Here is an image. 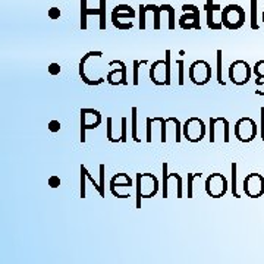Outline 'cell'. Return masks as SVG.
Instances as JSON below:
<instances>
[{
  "label": "cell",
  "mask_w": 264,
  "mask_h": 264,
  "mask_svg": "<svg viewBox=\"0 0 264 264\" xmlns=\"http://www.w3.org/2000/svg\"><path fill=\"white\" fill-rule=\"evenodd\" d=\"M153 118H147V143H151L153 141Z\"/></svg>",
  "instance_id": "34"
},
{
  "label": "cell",
  "mask_w": 264,
  "mask_h": 264,
  "mask_svg": "<svg viewBox=\"0 0 264 264\" xmlns=\"http://www.w3.org/2000/svg\"><path fill=\"white\" fill-rule=\"evenodd\" d=\"M236 169H238V165H236V162H233L230 165V170H232V185L230 187H232V195L235 198H241V195L236 191Z\"/></svg>",
  "instance_id": "24"
},
{
  "label": "cell",
  "mask_w": 264,
  "mask_h": 264,
  "mask_svg": "<svg viewBox=\"0 0 264 264\" xmlns=\"http://www.w3.org/2000/svg\"><path fill=\"white\" fill-rule=\"evenodd\" d=\"M217 83L223 87L226 85L223 81V51L220 48L217 50Z\"/></svg>",
  "instance_id": "20"
},
{
  "label": "cell",
  "mask_w": 264,
  "mask_h": 264,
  "mask_svg": "<svg viewBox=\"0 0 264 264\" xmlns=\"http://www.w3.org/2000/svg\"><path fill=\"white\" fill-rule=\"evenodd\" d=\"M131 138L135 143H140V138H138V125H137V118H138V109L132 108L131 109Z\"/></svg>",
  "instance_id": "19"
},
{
  "label": "cell",
  "mask_w": 264,
  "mask_h": 264,
  "mask_svg": "<svg viewBox=\"0 0 264 264\" xmlns=\"http://www.w3.org/2000/svg\"><path fill=\"white\" fill-rule=\"evenodd\" d=\"M205 192L212 198H222L229 190V182L222 173H212L207 176L204 183Z\"/></svg>",
  "instance_id": "8"
},
{
  "label": "cell",
  "mask_w": 264,
  "mask_h": 264,
  "mask_svg": "<svg viewBox=\"0 0 264 264\" xmlns=\"http://www.w3.org/2000/svg\"><path fill=\"white\" fill-rule=\"evenodd\" d=\"M48 131L56 134L60 131V122L59 120H50L48 122Z\"/></svg>",
  "instance_id": "37"
},
{
  "label": "cell",
  "mask_w": 264,
  "mask_h": 264,
  "mask_svg": "<svg viewBox=\"0 0 264 264\" xmlns=\"http://www.w3.org/2000/svg\"><path fill=\"white\" fill-rule=\"evenodd\" d=\"M85 173H87V179H88V180H90V182H91V183H93V187L96 188L97 191H100V185H98V183H97V182H96V179H94V178L91 176V173L88 172V169L85 170Z\"/></svg>",
  "instance_id": "40"
},
{
  "label": "cell",
  "mask_w": 264,
  "mask_h": 264,
  "mask_svg": "<svg viewBox=\"0 0 264 264\" xmlns=\"http://www.w3.org/2000/svg\"><path fill=\"white\" fill-rule=\"evenodd\" d=\"M85 166L84 165H81V191H80V197L81 198H85V180H87V173H85Z\"/></svg>",
  "instance_id": "32"
},
{
  "label": "cell",
  "mask_w": 264,
  "mask_h": 264,
  "mask_svg": "<svg viewBox=\"0 0 264 264\" xmlns=\"http://www.w3.org/2000/svg\"><path fill=\"white\" fill-rule=\"evenodd\" d=\"M100 30H106V0H100Z\"/></svg>",
  "instance_id": "26"
},
{
  "label": "cell",
  "mask_w": 264,
  "mask_h": 264,
  "mask_svg": "<svg viewBox=\"0 0 264 264\" xmlns=\"http://www.w3.org/2000/svg\"><path fill=\"white\" fill-rule=\"evenodd\" d=\"M263 24H264V11H263Z\"/></svg>",
  "instance_id": "42"
},
{
  "label": "cell",
  "mask_w": 264,
  "mask_h": 264,
  "mask_svg": "<svg viewBox=\"0 0 264 264\" xmlns=\"http://www.w3.org/2000/svg\"><path fill=\"white\" fill-rule=\"evenodd\" d=\"M47 69L50 75L56 76V75H59L60 73V65L59 63H50V66H48Z\"/></svg>",
  "instance_id": "38"
},
{
  "label": "cell",
  "mask_w": 264,
  "mask_h": 264,
  "mask_svg": "<svg viewBox=\"0 0 264 264\" xmlns=\"http://www.w3.org/2000/svg\"><path fill=\"white\" fill-rule=\"evenodd\" d=\"M153 120H156L160 123V141L165 144L166 141H168V135H166V132H168V119H165V118H162V116H157V118H153Z\"/></svg>",
  "instance_id": "21"
},
{
  "label": "cell",
  "mask_w": 264,
  "mask_h": 264,
  "mask_svg": "<svg viewBox=\"0 0 264 264\" xmlns=\"http://www.w3.org/2000/svg\"><path fill=\"white\" fill-rule=\"evenodd\" d=\"M205 13H207V27L210 30H222L223 28V24L220 21H216L215 19V12L220 11V6L219 5H215L213 0H207L205 2Z\"/></svg>",
  "instance_id": "15"
},
{
  "label": "cell",
  "mask_w": 264,
  "mask_h": 264,
  "mask_svg": "<svg viewBox=\"0 0 264 264\" xmlns=\"http://www.w3.org/2000/svg\"><path fill=\"white\" fill-rule=\"evenodd\" d=\"M137 208H141V198H153L160 190V182L154 173H137Z\"/></svg>",
  "instance_id": "2"
},
{
  "label": "cell",
  "mask_w": 264,
  "mask_h": 264,
  "mask_svg": "<svg viewBox=\"0 0 264 264\" xmlns=\"http://www.w3.org/2000/svg\"><path fill=\"white\" fill-rule=\"evenodd\" d=\"M48 185H50V188H59L60 187L59 176H56V175L50 176V178H48Z\"/></svg>",
  "instance_id": "39"
},
{
  "label": "cell",
  "mask_w": 264,
  "mask_h": 264,
  "mask_svg": "<svg viewBox=\"0 0 264 264\" xmlns=\"http://www.w3.org/2000/svg\"><path fill=\"white\" fill-rule=\"evenodd\" d=\"M258 126L251 118H241L235 123V137L240 143H251L257 138Z\"/></svg>",
  "instance_id": "7"
},
{
  "label": "cell",
  "mask_w": 264,
  "mask_h": 264,
  "mask_svg": "<svg viewBox=\"0 0 264 264\" xmlns=\"http://www.w3.org/2000/svg\"><path fill=\"white\" fill-rule=\"evenodd\" d=\"M247 19V13L241 8L240 5H228L223 8V11L220 13V21L225 28L228 30H240L242 25L245 24Z\"/></svg>",
  "instance_id": "3"
},
{
  "label": "cell",
  "mask_w": 264,
  "mask_h": 264,
  "mask_svg": "<svg viewBox=\"0 0 264 264\" xmlns=\"http://www.w3.org/2000/svg\"><path fill=\"white\" fill-rule=\"evenodd\" d=\"M103 56V51L96 50V51H88L85 56H83V59L80 62V78L83 80V83L91 87L103 84L106 80L103 76L97 78L94 76V73L97 72V68L94 66V60L98 59Z\"/></svg>",
  "instance_id": "1"
},
{
  "label": "cell",
  "mask_w": 264,
  "mask_h": 264,
  "mask_svg": "<svg viewBox=\"0 0 264 264\" xmlns=\"http://www.w3.org/2000/svg\"><path fill=\"white\" fill-rule=\"evenodd\" d=\"M81 143L84 144L85 141H87V138H85V132L88 131V129H96L97 126H100V123H101V113L96 110V109H81Z\"/></svg>",
  "instance_id": "9"
},
{
  "label": "cell",
  "mask_w": 264,
  "mask_h": 264,
  "mask_svg": "<svg viewBox=\"0 0 264 264\" xmlns=\"http://www.w3.org/2000/svg\"><path fill=\"white\" fill-rule=\"evenodd\" d=\"M145 9H147V12L154 13V24H153V27H154V30H159V28H160V12H162L160 6H156V5H147Z\"/></svg>",
  "instance_id": "23"
},
{
  "label": "cell",
  "mask_w": 264,
  "mask_h": 264,
  "mask_svg": "<svg viewBox=\"0 0 264 264\" xmlns=\"http://www.w3.org/2000/svg\"><path fill=\"white\" fill-rule=\"evenodd\" d=\"M140 60H134V73H132V84L138 85L140 84Z\"/></svg>",
  "instance_id": "29"
},
{
  "label": "cell",
  "mask_w": 264,
  "mask_h": 264,
  "mask_svg": "<svg viewBox=\"0 0 264 264\" xmlns=\"http://www.w3.org/2000/svg\"><path fill=\"white\" fill-rule=\"evenodd\" d=\"M104 173H106V165H100V191H98V194H100V197L101 198H104L106 197V185H104Z\"/></svg>",
  "instance_id": "25"
},
{
  "label": "cell",
  "mask_w": 264,
  "mask_h": 264,
  "mask_svg": "<svg viewBox=\"0 0 264 264\" xmlns=\"http://www.w3.org/2000/svg\"><path fill=\"white\" fill-rule=\"evenodd\" d=\"M160 9H162V12H168L169 30H175L176 24H175V9H173V6H170V5H162Z\"/></svg>",
  "instance_id": "22"
},
{
  "label": "cell",
  "mask_w": 264,
  "mask_h": 264,
  "mask_svg": "<svg viewBox=\"0 0 264 264\" xmlns=\"http://www.w3.org/2000/svg\"><path fill=\"white\" fill-rule=\"evenodd\" d=\"M260 137L264 141V108H261V131H260Z\"/></svg>",
  "instance_id": "41"
},
{
  "label": "cell",
  "mask_w": 264,
  "mask_h": 264,
  "mask_svg": "<svg viewBox=\"0 0 264 264\" xmlns=\"http://www.w3.org/2000/svg\"><path fill=\"white\" fill-rule=\"evenodd\" d=\"M47 15L51 21H56L60 18V9L59 8H51V9H48Z\"/></svg>",
  "instance_id": "36"
},
{
  "label": "cell",
  "mask_w": 264,
  "mask_h": 264,
  "mask_svg": "<svg viewBox=\"0 0 264 264\" xmlns=\"http://www.w3.org/2000/svg\"><path fill=\"white\" fill-rule=\"evenodd\" d=\"M207 132V126H205L204 120L192 116L185 120V123L182 125V135L187 141L190 143H200L203 141Z\"/></svg>",
  "instance_id": "4"
},
{
  "label": "cell",
  "mask_w": 264,
  "mask_h": 264,
  "mask_svg": "<svg viewBox=\"0 0 264 264\" xmlns=\"http://www.w3.org/2000/svg\"><path fill=\"white\" fill-rule=\"evenodd\" d=\"M169 165L168 162H163L162 165V170H163V182H162V194H163V198H168L169 197V179L176 180V197L182 198L183 192H182V176L179 173H169L168 172Z\"/></svg>",
  "instance_id": "14"
},
{
  "label": "cell",
  "mask_w": 264,
  "mask_h": 264,
  "mask_svg": "<svg viewBox=\"0 0 264 264\" xmlns=\"http://www.w3.org/2000/svg\"><path fill=\"white\" fill-rule=\"evenodd\" d=\"M244 192L250 198H260L264 195V178L260 173H250L244 179Z\"/></svg>",
  "instance_id": "11"
},
{
  "label": "cell",
  "mask_w": 264,
  "mask_h": 264,
  "mask_svg": "<svg viewBox=\"0 0 264 264\" xmlns=\"http://www.w3.org/2000/svg\"><path fill=\"white\" fill-rule=\"evenodd\" d=\"M195 178H201V173H188V198H192L194 197V192H192V183H194V179Z\"/></svg>",
  "instance_id": "31"
},
{
  "label": "cell",
  "mask_w": 264,
  "mask_h": 264,
  "mask_svg": "<svg viewBox=\"0 0 264 264\" xmlns=\"http://www.w3.org/2000/svg\"><path fill=\"white\" fill-rule=\"evenodd\" d=\"M170 119H172V122L175 123V129H176V143H180V134H182V123H180V120L178 119V118H173V116H170Z\"/></svg>",
  "instance_id": "33"
},
{
  "label": "cell",
  "mask_w": 264,
  "mask_h": 264,
  "mask_svg": "<svg viewBox=\"0 0 264 264\" xmlns=\"http://www.w3.org/2000/svg\"><path fill=\"white\" fill-rule=\"evenodd\" d=\"M188 78L192 84L203 85L208 84L212 81V65L205 60H195L188 68Z\"/></svg>",
  "instance_id": "5"
},
{
  "label": "cell",
  "mask_w": 264,
  "mask_h": 264,
  "mask_svg": "<svg viewBox=\"0 0 264 264\" xmlns=\"http://www.w3.org/2000/svg\"><path fill=\"white\" fill-rule=\"evenodd\" d=\"M132 18H135V11L129 5H118L112 12V24L115 27L119 19H132Z\"/></svg>",
  "instance_id": "17"
},
{
  "label": "cell",
  "mask_w": 264,
  "mask_h": 264,
  "mask_svg": "<svg viewBox=\"0 0 264 264\" xmlns=\"http://www.w3.org/2000/svg\"><path fill=\"white\" fill-rule=\"evenodd\" d=\"M150 80L157 87H162V85L169 87V85L172 84L170 76L168 75L166 60H156V62H153V65L150 66Z\"/></svg>",
  "instance_id": "12"
},
{
  "label": "cell",
  "mask_w": 264,
  "mask_h": 264,
  "mask_svg": "<svg viewBox=\"0 0 264 264\" xmlns=\"http://www.w3.org/2000/svg\"><path fill=\"white\" fill-rule=\"evenodd\" d=\"M145 13H147V11H145V6L144 5H140V28L141 30H145V27H147V24H145Z\"/></svg>",
  "instance_id": "35"
},
{
  "label": "cell",
  "mask_w": 264,
  "mask_h": 264,
  "mask_svg": "<svg viewBox=\"0 0 264 264\" xmlns=\"http://www.w3.org/2000/svg\"><path fill=\"white\" fill-rule=\"evenodd\" d=\"M183 15L179 18V25L182 30H201L200 24V9L195 5H183Z\"/></svg>",
  "instance_id": "10"
},
{
  "label": "cell",
  "mask_w": 264,
  "mask_h": 264,
  "mask_svg": "<svg viewBox=\"0 0 264 264\" xmlns=\"http://www.w3.org/2000/svg\"><path fill=\"white\" fill-rule=\"evenodd\" d=\"M251 28L258 30L257 24V0H251Z\"/></svg>",
  "instance_id": "28"
},
{
  "label": "cell",
  "mask_w": 264,
  "mask_h": 264,
  "mask_svg": "<svg viewBox=\"0 0 264 264\" xmlns=\"http://www.w3.org/2000/svg\"><path fill=\"white\" fill-rule=\"evenodd\" d=\"M110 192L116 197V194L119 191V188H131L132 179L129 175L126 173H116L112 179H110Z\"/></svg>",
  "instance_id": "16"
},
{
  "label": "cell",
  "mask_w": 264,
  "mask_h": 264,
  "mask_svg": "<svg viewBox=\"0 0 264 264\" xmlns=\"http://www.w3.org/2000/svg\"><path fill=\"white\" fill-rule=\"evenodd\" d=\"M88 15H98L100 16V9H88L87 8V0H81V30H87V18Z\"/></svg>",
  "instance_id": "18"
},
{
  "label": "cell",
  "mask_w": 264,
  "mask_h": 264,
  "mask_svg": "<svg viewBox=\"0 0 264 264\" xmlns=\"http://www.w3.org/2000/svg\"><path fill=\"white\" fill-rule=\"evenodd\" d=\"M109 66H118L115 69H112L106 76V81L109 84L116 87V85H126L128 84V69L126 65L122 60H112L109 63Z\"/></svg>",
  "instance_id": "13"
},
{
  "label": "cell",
  "mask_w": 264,
  "mask_h": 264,
  "mask_svg": "<svg viewBox=\"0 0 264 264\" xmlns=\"http://www.w3.org/2000/svg\"><path fill=\"white\" fill-rule=\"evenodd\" d=\"M252 72L254 75L257 76V78H260V80H264V59L263 60H258L255 65H254V68H252Z\"/></svg>",
  "instance_id": "27"
},
{
  "label": "cell",
  "mask_w": 264,
  "mask_h": 264,
  "mask_svg": "<svg viewBox=\"0 0 264 264\" xmlns=\"http://www.w3.org/2000/svg\"><path fill=\"white\" fill-rule=\"evenodd\" d=\"M176 65H178V84L179 85H183V83H185V75H183V72H185V62L183 60H178L176 62Z\"/></svg>",
  "instance_id": "30"
},
{
  "label": "cell",
  "mask_w": 264,
  "mask_h": 264,
  "mask_svg": "<svg viewBox=\"0 0 264 264\" xmlns=\"http://www.w3.org/2000/svg\"><path fill=\"white\" fill-rule=\"evenodd\" d=\"M228 73L230 83L241 87V85H245L251 80L252 68L245 60H235V62L230 63Z\"/></svg>",
  "instance_id": "6"
}]
</instances>
